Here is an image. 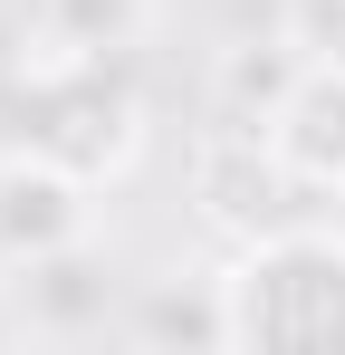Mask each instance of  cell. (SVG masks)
Segmentation results:
<instances>
[{
    "mask_svg": "<svg viewBox=\"0 0 345 355\" xmlns=\"http://www.w3.org/2000/svg\"><path fill=\"white\" fill-rule=\"evenodd\" d=\"M269 144L297 173V192H345V58H307L288 106L269 116Z\"/></svg>",
    "mask_w": 345,
    "mask_h": 355,
    "instance_id": "obj_4",
    "label": "cell"
},
{
    "mask_svg": "<svg viewBox=\"0 0 345 355\" xmlns=\"http://www.w3.org/2000/svg\"><path fill=\"white\" fill-rule=\"evenodd\" d=\"M77 240H87V182L19 144V154L0 164V259L29 269V259H57V250H77Z\"/></svg>",
    "mask_w": 345,
    "mask_h": 355,
    "instance_id": "obj_3",
    "label": "cell"
},
{
    "mask_svg": "<svg viewBox=\"0 0 345 355\" xmlns=\"http://www.w3.org/2000/svg\"><path fill=\"white\" fill-rule=\"evenodd\" d=\"M211 297H221V346L240 355H345V231L269 221L240 240Z\"/></svg>",
    "mask_w": 345,
    "mask_h": 355,
    "instance_id": "obj_1",
    "label": "cell"
},
{
    "mask_svg": "<svg viewBox=\"0 0 345 355\" xmlns=\"http://www.w3.org/2000/svg\"><path fill=\"white\" fill-rule=\"evenodd\" d=\"M134 116H144V106H134L125 67H115L96 39L67 49V58H48L39 77H19V144L48 154V164H67L77 182L125 173V154H134V135H144Z\"/></svg>",
    "mask_w": 345,
    "mask_h": 355,
    "instance_id": "obj_2",
    "label": "cell"
},
{
    "mask_svg": "<svg viewBox=\"0 0 345 355\" xmlns=\"http://www.w3.org/2000/svg\"><path fill=\"white\" fill-rule=\"evenodd\" d=\"M19 327H29V317H19V307H10V297H0V346H10V336H19Z\"/></svg>",
    "mask_w": 345,
    "mask_h": 355,
    "instance_id": "obj_5",
    "label": "cell"
}]
</instances>
